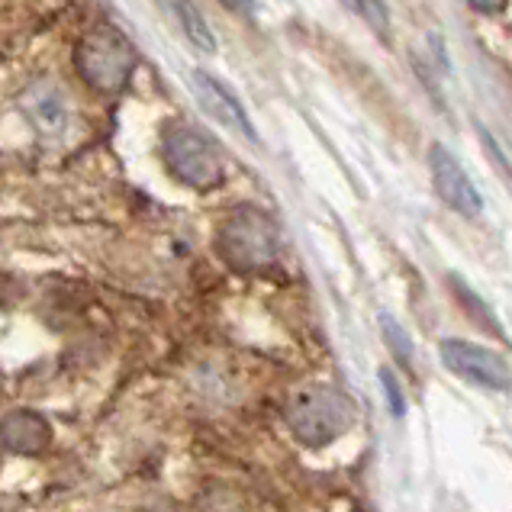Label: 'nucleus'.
Masks as SVG:
<instances>
[{"mask_svg": "<svg viewBox=\"0 0 512 512\" xmlns=\"http://www.w3.org/2000/svg\"><path fill=\"white\" fill-rule=\"evenodd\" d=\"M219 255L236 271H261L277 258V226L261 213L245 207L232 213L219 229Z\"/></svg>", "mask_w": 512, "mask_h": 512, "instance_id": "obj_3", "label": "nucleus"}, {"mask_svg": "<svg viewBox=\"0 0 512 512\" xmlns=\"http://www.w3.org/2000/svg\"><path fill=\"white\" fill-rule=\"evenodd\" d=\"M380 332L387 335V345H390L393 355H397V361L403 364V368L413 371V342H409V335L403 332V326L390 313H380Z\"/></svg>", "mask_w": 512, "mask_h": 512, "instance_id": "obj_11", "label": "nucleus"}, {"mask_svg": "<svg viewBox=\"0 0 512 512\" xmlns=\"http://www.w3.org/2000/svg\"><path fill=\"white\" fill-rule=\"evenodd\" d=\"M429 171H432L435 194L442 197L458 216L474 219V216L484 213V197H480V190L474 187L471 174L461 168V162L445 149V145H432Z\"/></svg>", "mask_w": 512, "mask_h": 512, "instance_id": "obj_6", "label": "nucleus"}, {"mask_svg": "<svg viewBox=\"0 0 512 512\" xmlns=\"http://www.w3.org/2000/svg\"><path fill=\"white\" fill-rule=\"evenodd\" d=\"M451 284H455V294L461 297V303H464V306H471V310H474V319H477L480 326H484V329H493V332H500V326H496V316L490 313V306H487L484 300H480L471 287H467L464 281H458V277H451ZM500 335H503V332H500Z\"/></svg>", "mask_w": 512, "mask_h": 512, "instance_id": "obj_13", "label": "nucleus"}, {"mask_svg": "<svg viewBox=\"0 0 512 512\" xmlns=\"http://www.w3.org/2000/svg\"><path fill=\"white\" fill-rule=\"evenodd\" d=\"M438 355H442L445 368L451 374H458L467 384H474L480 390H490V393H506L509 390V364L503 355L484 348V345H474V342H464V339H445L438 345Z\"/></svg>", "mask_w": 512, "mask_h": 512, "instance_id": "obj_5", "label": "nucleus"}, {"mask_svg": "<svg viewBox=\"0 0 512 512\" xmlns=\"http://www.w3.org/2000/svg\"><path fill=\"white\" fill-rule=\"evenodd\" d=\"M190 91H194V97L200 100V107L207 110L219 126L236 129V133H242L248 142L258 139L245 107L239 104V97L232 94L223 81H216L213 75H207V71H194V75H190Z\"/></svg>", "mask_w": 512, "mask_h": 512, "instance_id": "obj_7", "label": "nucleus"}, {"mask_svg": "<svg viewBox=\"0 0 512 512\" xmlns=\"http://www.w3.org/2000/svg\"><path fill=\"white\" fill-rule=\"evenodd\" d=\"M355 422V406L342 390L329 384L303 387L287 406V426L303 445L326 448L335 438L345 435Z\"/></svg>", "mask_w": 512, "mask_h": 512, "instance_id": "obj_1", "label": "nucleus"}, {"mask_svg": "<svg viewBox=\"0 0 512 512\" xmlns=\"http://www.w3.org/2000/svg\"><path fill=\"white\" fill-rule=\"evenodd\" d=\"M380 387H384V400L390 406V413L397 416V419H403L406 416V397H403V390L397 384V377H393L387 368L380 371Z\"/></svg>", "mask_w": 512, "mask_h": 512, "instance_id": "obj_14", "label": "nucleus"}, {"mask_svg": "<svg viewBox=\"0 0 512 512\" xmlns=\"http://www.w3.org/2000/svg\"><path fill=\"white\" fill-rule=\"evenodd\" d=\"M226 10H236V13H252L255 10V0H219Z\"/></svg>", "mask_w": 512, "mask_h": 512, "instance_id": "obj_17", "label": "nucleus"}, {"mask_svg": "<svg viewBox=\"0 0 512 512\" xmlns=\"http://www.w3.org/2000/svg\"><path fill=\"white\" fill-rule=\"evenodd\" d=\"M342 4H345L351 13H358V17H361L364 23H371V29H377L380 36L387 33L390 13H387V4H384V0H342Z\"/></svg>", "mask_w": 512, "mask_h": 512, "instance_id": "obj_12", "label": "nucleus"}, {"mask_svg": "<svg viewBox=\"0 0 512 512\" xmlns=\"http://www.w3.org/2000/svg\"><path fill=\"white\" fill-rule=\"evenodd\" d=\"M23 107L36 120V126L42 129V133H62V129H65L68 107H65V97H62L58 87L36 84L33 91L23 97Z\"/></svg>", "mask_w": 512, "mask_h": 512, "instance_id": "obj_9", "label": "nucleus"}, {"mask_svg": "<svg viewBox=\"0 0 512 512\" xmlns=\"http://www.w3.org/2000/svg\"><path fill=\"white\" fill-rule=\"evenodd\" d=\"M474 10H480V13H500V10H506V4L509 0H467Z\"/></svg>", "mask_w": 512, "mask_h": 512, "instance_id": "obj_16", "label": "nucleus"}, {"mask_svg": "<svg viewBox=\"0 0 512 512\" xmlns=\"http://www.w3.org/2000/svg\"><path fill=\"white\" fill-rule=\"evenodd\" d=\"M165 7V13L174 20V26L181 29L184 39L200 52H216V36L210 23L203 20V13L197 10L194 0H158Z\"/></svg>", "mask_w": 512, "mask_h": 512, "instance_id": "obj_10", "label": "nucleus"}, {"mask_svg": "<svg viewBox=\"0 0 512 512\" xmlns=\"http://www.w3.org/2000/svg\"><path fill=\"white\" fill-rule=\"evenodd\" d=\"M0 438L17 455H42L52 442V426L46 416L33 413V409H17L0 419Z\"/></svg>", "mask_w": 512, "mask_h": 512, "instance_id": "obj_8", "label": "nucleus"}, {"mask_svg": "<svg viewBox=\"0 0 512 512\" xmlns=\"http://www.w3.org/2000/svg\"><path fill=\"white\" fill-rule=\"evenodd\" d=\"M75 68L94 91L116 94V91H123L129 78H133L136 49L120 29L97 26L81 39V46L75 52Z\"/></svg>", "mask_w": 512, "mask_h": 512, "instance_id": "obj_2", "label": "nucleus"}, {"mask_svg": "<svg viewBox=\"0 0 512 512\" xmlns=\"http://www.w3.org/2000/svg\"><path fill=\"white\" fill-rule=\"evenodd\" d=\"M162 158L168 171L187 187L207 190L223 181V155L216 142L194 126H174L162 139Z\"/></svg>", "mask_w": 512, "mask_h": 512, "instance_id": "obj_4", "label": "nucleus"}, {"mask_svg": "<svg viewBox=\"0 0 512 512\" xmlns=\"http://www.w3.org/2000/svg\"><path fill=\"white\" fill-rule=\"evenodd\" d=\"M203 512H242V506H239L236 493L223 490V493H207V500H203Z\"/></svg>", "mask_w": 512, "mask_h": 512, "instance_id": "obj_15", "label": "nucleus"}]
</instances>
